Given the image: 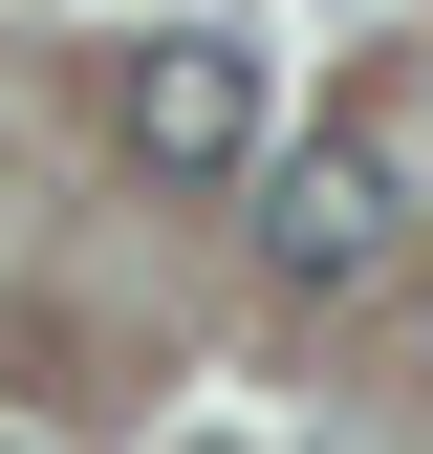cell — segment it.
Masks as SVG:
<instances>
[{"instance_id":"cell-1","label":"cell","mask_w":433,"mask_h":454,"mask_svg":"<svg viewBox=\"0 0 433 454\" xmlns=\"http://www.w3.org/2000/svg\"><path fill=\"white\" fill-rule=\"evenodd\" d=\"M390 239H412V174H390V130H303V152H260V260H282L303 303L390 281Z\"/></svg>"},{"instance_id":"cell-2","label":"cell","mask_w":433,"mask_h":454,"mask_svg":"<svg viewBox=\"0 0 433 454\" xmlns=\"http://www.w3.org/2000/svg\"><path fill=\"white\" fill-rule=\"evenodd\" d=\"M108 130H130V174H174V195L260 174V43H216V22L130 43V87H108Z\"/></svg>"},{"instance_id":"cell-3","label":"cell","mask_w":433,"mask_h":454,"mask_svg":"<svg viewBox=\"0 0 433 454\" xmlns=\"http://www.w3.org/2000/svg\"><path fill=\"white\" fill-rule=\"evenodd\" d=\"M412 389H433V281H412Z\"/></svg>"}]
</instances>
